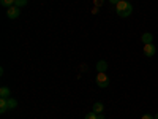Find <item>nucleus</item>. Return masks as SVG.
I'll return each mask as SVG.
<instances>
[{
	"instance_id": "obj_1",
	"label": "nucleus",
	"mask_w": 158,
	"mask_h": 119,
	"mask_svg": "<svg viewBox=\"0 0 158 119\" xmlns=\"http://www.w3.org/2000/svg\"><path fill=\"white\" fill-rule=\"evenodd\" d=\"M115 11L120 18H128L131 13H133V7H131V3L128 0H120V2L115 5Z\"/></svg>"
},
{
	"instance_id": "obj_2",
	"label": "nucleus",
	"mask_w": 158,
	"mask_h": 119,
	"mask_svg": "<svg viewBox=\"0 0 158 119\" xmlns=\"http://www.w3.org/2000/svg\"><path fill=\"white\" fill-rule=\"evenodd\" d=\"M97 84H98V87H101V89L108 87V86H109V76H108L106 73H98V75H97Z\"/></svg>"
},
{
	"instance_id": "obj_3",
	"label": "nucleus",
	"mask_w": 158,
	"mask_h": 119,
	"mask_svg": "<svg viewBox=\"0 0 158 119\" xmlns=\"http://www.w3.org/2000/svg\"><path fill=\"white\" fill-rule=\"evenodd\" d=\"M19 15H21V8L16 7V5H13V7H10V8L6 10V16H8L10 19H18Z\"/></svg>"
},
{
	"instance_id": "obj_4",
	"label": "nucleus",
	"mask_w": 158,
	"mask_h": 119,
	"mask_svg": "<svg viewBox=\"0 0 158 119\" xmlns=\"http://www.w3.org/2000/svg\"><path fill=\"white\" fill-rule=\"evenodd\" d=\"M155 52H156V48L153 43H149V45H144V54H146L147 57H152L155 56Z\"/></svg>"
},
{
	"instance_id": "obj_5",
	"label": "nucleus",
	"mask_w": 158,
	"mask_h": 119,
	"mask_svg": "<svg viewBox=\"0 0 158 119\" xmlns=\"http://www.w3.org/2000/svg\"><path fill=\"white\" fill-rule=\"evenodd\" d=\"M97 70H98V73H106V70H108V62H106V60H98V62H97Z\"/></svg>"
},
{
	"instance_id": "obj_6",
	"label": "nucleus",
	"mask_w": 158,
	"mask_h": 119,
	"mask_svg": "<svg viewBox=\"0 0 158 119\" xmlns=\"http://www.w3.org/2000/svg\"><path fill=\"white\" fill-rule=\"evenodd\" d=\"M10 110V105H8V99H0V113H6Z\"/></svg>"
},
{
	"instance_id": "obj_7",
	"label": "nucleus",
	"mask_w": 158,
	"mask_h": 119,
	"mask_svg": "<svg viewBox=\"0 0 158 119\" xmlns=\"http://www.w3.org/2000/svg\"><path fill=\"white\" fill-rule=\"evenodd\" d=\"M92 111L97 113V114H101V113L104 111V105H103L101 102H95V103H94V108H92Z\"/></svg>"
},
{
	"instance_id": "obj_8",
	"label": "nucleus",
	"mask_w": 158,
	"mask_h": 119,
	"mask_svg": "<svg viewBox=\"0 0 158 119\" xmlns=\"http://www.w3.org/2000/svg\"><path fill=\"white\" fill-rule=\"evenodd\" d=\"M141 40H142V43L144 45H149V43H152V40H153V35L152 33H142V37H141Z\"/></svg>"
},
{
	"instance_id": "obj_9",
	"label": "nucleus",
	"mask_w": 158,
	"mask_h": 119,
	"mask_svg": "<svg viewBox=\"0 0 158 119\" xmlns=\"http://www.w3.org/2000/svg\"><path fill=\"white\" fill-rule=\"evenodd\" d=\"M0 99H10V89L6 86L0 87Z\"/></svg>"
},
{
	"instance_id": "obj_10",
	"label": "nucleus",
	"mask_w": 158,
	"mask_h": 119,
	"mask_svg": "<svg viewBox=\"0 0 158 119\" xmlns=\"http://www.w3.org/2000/svg\"><path fill=\"white\" fill-rule=\"evenodd\" d=\"M0 5L5 7V8H10V7L15 5V0H0Z\"/></svg>"
},
{
	"instance_id": "obj_11",
	"label": "nucleus",
	"mask_w": 158,
	"mask_h": 119,
	"mask_svg": "<svg viewBox=\"0 0 158 119\" xmlns=\"http://www.w3.org/2000/svg\"><path fill=\"white\" fill-rule=\"evenodd\" d=\"M8 105H10V110H15L18 107V100L16 99H8Z\"/></svg>"
},
{
	"instance_id": "obj_12",
	"label": "nucleus",
	"mask_w": 158,
	"mask_h": 119,
	"mask_svg": "<svg viewBox=\"0 0 158 119\" xmlns=\"http://www.w3.org/2000/svg\"><path fill=\"white\" fill-rule=\"evenodd\" d=\"M15 5L19 7V8H22V7L27 5V0H15Z\"/></svg>"
},
{
	"instance_id": "obj_13",
	"label": "nucleus",
	"mask_w": 158,
	"mask_h": 119,
	"mask_svg": "<svg viewBox=\"0 0 158 119\" xmlns=\"http://www.w3.org/2000/svg\"><path fill=\"white\" fill-rule=\"evenodd\" d=\"M84 119H98V114L97 113H94V111H90V113H87L85 114V117Z\"/></svg>"
},
{
	"instance_id": "obj_14",
	"label": "nucleus",
	"mask_w": 158,
	"mask_h": 119,
	"mask_svg": "<svg viewBox=\"0 0 158 119\" xmlns=\"http://www.w3.org/2000/svg\"><path fill=\"white\" fill-rule=\"evenodd\" d=\"M103 3H104V0H94V5H95V7H98V8H100Z\"/></svg>"
},
{
	"instance_id": "obj_15",
	"label": "nucleus",
	"mask_w": 158,
	"mask_h": 119,
	"mask_svg": "<svg viewBox=\"0 0 158 119\" xmlns=\"http://www.w3.org/2000/svg\"><path fill=\"white\" fill-rule=\"evenodd\" d=\"M141 119H155V116H152V114H149V113H147V114H142V117H141Z\"/></svg>"
},
{
	"instance_id": "obj_16",
	"label": "nucleus",
	"mask_w": 158,
	"mask_h": 119,
	"mask_svg": "<svg viewBox=\"0 0 158 119\" xmlns=\"http://www.w3.org/2000/svg\"><path fill=\"white\" fill-rule=\"evenodd\" d=\"M109 2H111V3H112V5H117V3H118V2H120V0H109Z\"/></svg>"
},
{
	"instance_id": "obj_17",
	"label": "nucleus",
	"mask_w": 158,
	"mask_h": 119,
	"mask_svg": "<svg viewBox=\"0 0 158 119\" xmlns=\"http://www.w3.org/2000/svg\"><path fill=\"white\" fill-rule=\"evenodd\" d=\"M98 119H106V117H104L103 114H98Z\"/></svg>"
},
{
	"instance_id": "obj_18",
	"label": "nucleus",
	"mask_w": 158,
	"mask_h": 119,
	"mask_svg": "<svg viewBox=\"0 0 158 119\" xmlns=\"http://www.w3.org/2000/svg\"><path fill=\"white\" fill-rule=\"evenodd\" d=\"M155 119H158V113H156V114H155Z\"/></svg>"
}]
</instances>
